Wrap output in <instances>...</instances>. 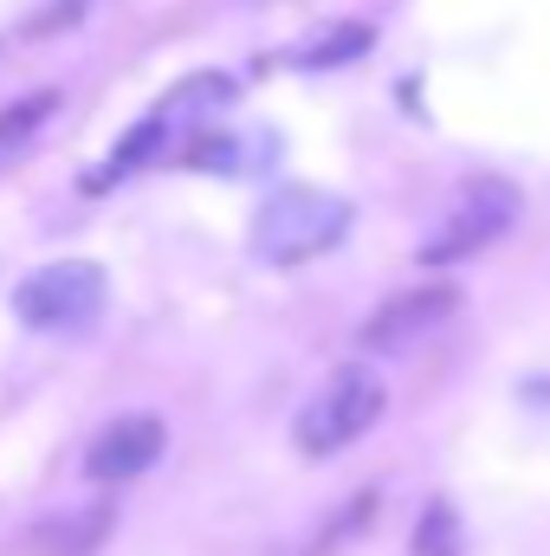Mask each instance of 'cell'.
<instances>
[{"mask_svg":"<svg viewBox=\"0 0 550 556\" xmlns=\"http://www.w3.org/2000/svg\"><path fill=\"white\" fill-rule=\"evenodd\" d=\"M357 52H370V26H337L330 39L304 46V52H298V65H343V59H357Z\"/></svg>","mask_w":550,"mask_h":556,"instance_id":"obj_9","label":"cell"},{"mask_svg":"<svg viewBox=\"0 0 550 556\" xmlns=\"http://www.w3.org/2000/svg\"><path fill=\"white\" fill-rule=\"evenodd\" d=\"M350 220H357L350 201L330 188H278L253 220V253L266 266H311L330 247H343Z\"/></svg>","mask_w":550,"mask_h":556,"instance_id":"obj_1","label":"cell"},{"mask_svg":"<svg viewBox=\"0 0 550 556\" xmlns=\"http://www.w3.org/2000/svg\"><path fill=\"white\" fill-rule=\"evenodd\" d=\"M227 104H234V78H221V72H201V78L175 85V91L155 104V117H162L168 130H175V124H214Z\"/></svg>","mask_w":550,"mask_h":556,"instance_id":"obj_7","label":"cell"},{"mask_svg":"<svg viewBox=\"0 0 550 556\" xmlns=\"http://www.w3.org/2000/svg\"><path fill=\"white\" fill-rule=\"evenodd\" d=\"M104 304H111V278H104V266H91V260L39 266V273L13 291L20 324H26V330H46V337H78V330H91V324L104 317Z\"/></svg>","mask_w":550,"mask_h":556,"instance_id":"obj_2","label":"cell"},{"mask_svg":"<svg viewBox=\"0 0 550 556\" xmlns=\"http://www.w3.org/2000/svg\"><path fill=\"white\" fill-rule=\"evenodd\" d=\"M453 311H460V291H453V285H414V291L389 298V304L363 324V350H383V356H389V350H409L427 330H440Z\"/></svg>","mask_w":550,"mask_h":556,"instance_id":"obj_6","label":"cell"},{"mask_svg":"<svg viewBox=\"0 0 550 556\" xmlns=\"http://www.w3.org/2000/svg\"><path fill=\"white\" fill-rule=\"evenodd\" d=\"M389 408V389H383V376L376 369H363V363H343L311 402H304V415H298V446L311 453V459H324V453H343V446H357L376 420Z\"/></svg>","mask_w":550,"mask_h":556,"instance_id":"obj_3","label":"cell"},{"mask_svg":"<svg viewBox=\"0 0 550 556\" xmlns=\"http://www.w3.org/2000/svg\"><path fill=\"white\" fill-rule=\"evenodd\" d=\"M518 207H525V201H518L512 181H473V188L447 207L440 233H427L421 266H460V260L486 253L492 240H505V233L518 227Z\"/></svg>","mask_w":550,"mask_h":556,"instance_id":"obj_4","label":"cell"},{"mask_svg":"<svg viewBox=\"0 0 550 556\" xmlns=\"http://www.w3.org/2000/svg\"><path fill=\"white\" fill-rule=\"evenodd\" d=\"M414 556H460V525H453L447 505H434V511L421 518V531H414Z\"/></svg>","mask_w":550,"mask_h":556,"instance_id":"obj_10","label":"cell"},{"mask_svg":"<svg viewBox=\"0 0 550 556\" xmlns=\"http://www.w3.org/2000/svg\"><path fill=\"white\" fill-rule=\"evenodd\" d=\"M52 111H59V91H33V98H20V104L0 111V168L20 162V149H33V137L46 130Z\"/></svg>","mask_w":550,"mask_h":556,"instance_id":"obj_8","label":"cell"},{"mask_svg":"<svg viewBox=\"0 0 550 556\" xmlns=\"http://www.w3.org/2000/svg\"><path fill=\"white\" fill-rule=\"evenodd\" d=\"M162 420L155 415H124L111 420L91 446H85V479L91 485H130L137 472H149L155 459H162Z\"/></svg>","mask_w":550,"mask_h":556,"instance_id":"obj_5","label":"cell"}]
</instances>
